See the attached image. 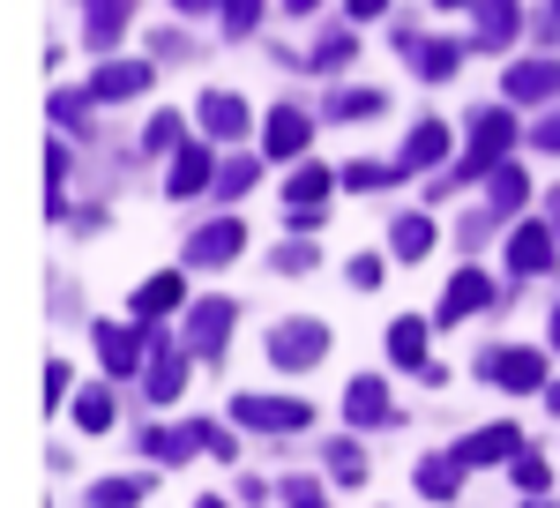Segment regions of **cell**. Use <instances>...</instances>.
<instances>
[{"mask_svg": "<svg viewBox=\"0 0 560 508\" xmlns=\"http://www.w3.org/2000/svg\"><path fill=\"white\" fill-rule=\"evenodd\" d=\"M509 142H516V120H509L501 105H486V113H471V150H464V165L448 172V180H478V172H493ZM448 180H441V195H448Z\"/></svg>", "mask_w": 560, "mask_h": 508, "instance_id": "6da1fadb", "label": "cell"}, {"mask_svg": "<svg viewBox=\"0 0 560 508\" xmlns=\"http://www.w3.org/2000/svg\"><path fill=\"white\" fill-rule=\"evenodd\" d=\"M322 351H329V330H322V322H277V330H269V367H284V374L314 367Z\"/></svg>", "mask_w": 560, "mask_h": 508, "instance_id": "7a4b0ae2", "label": "cell"}, {"mask_svg": "<svg viewBox=\"0 0 560 508\" xmlns=\"http://www.w3.org/2000/svg\"><path fill=\"white\" fill-rule=\"evenodd\" d=\"M232 419L255 426V434H300L314 412H306L300 396H240V404H232Z\"/></svg>", "mask_w": 560, "mask_h": 508, "instance_id": "3957f363", "label": "cell"}, {"mask_svg": "<svg viewBox=\"0 0 560 508\" xmlns=\"http://www.w3.org/2000/svg\"><path fill=\"white\" fill-rule=\"evenodd\" d=\"M224 330H232V299H195V307H187V344H195L202 359L224 351Z\"/></svg>", "mask_w": 560, "mask_h": 508, "instance_id": "277c9868", "label": "cell"}, {"mask_svg": "<svg viewBox=\"0 0 560 508\" xmlns=\"http://www.w3.org/2000/svg\"><path fill=\"white\" fill-rule=\"evenodd\" d=\"M142 90H150V60H105V68L90 76V97H105V105L142 97Z\"/></svg>", "mask_w": 560, "mask_h": 508, "instance_id": "5b68a950", "label": "cell"}, {"mask_svg": "<svg viewBox=\"0 0 560 508\" xmlns=\"http://www.w3.org/2000/svg\"><path fill=\"white\" fill-rule=\"evenodd\" d=\"M97 359H105V374H135V367H142V330L97 322Z\"/></svg>", "mask_w": 560, "mask_h": 508, "instance_id": "8992f818", "label": "cell"}, {"mask_svg": "<svg viewBox=\"0 0 560 508\" xmlns=\"http://www.w3.org/2000/svg\"><path fill=\"white\" fill-rule=\"evenodd\" d=\"M486 299H493V277H486V269H456L448 292H441V322H464V314H478Z\"/></svg>", "mask_w": 560, "mask_h": 508, "instance_id": "52a82bcc", "label": "cell"}, {"mask_svg": "<svg viewBox=\"0 0 560 508\" xmlns=\"http://www.w3.org/2000/svg\"><path fill=\"white\" fill-rule=\"evenodd\" d=\"M135 0H83V38L105 53V45H120V31H128Z\"/></svg>", "mask_w": 560, "mask_h": 508, "instance_id": "ba28073f", "label": "cell"}, {"mask_svg": "<svg viewBox=\"0 0 560 508\" xmlns=\"http://www.w3.org/2000/svg\"><path fill=\"white\" fill-rule=\"evenodd\" d=\"M509 269H523V277L553 269V232H546V224H516V232H509Z\"/></svg>", "mask_w": 560, "mask_h": 508, "instance_id": "9c48e42d", "label": "cell"}, {"mask_svg": "<svg viewBox=\"0 0 560 508\" xmlns=\"http://www.w3.org/2000/svg\"><path fill=\"white\" fill-rule=\"evenodd\" d=\"M486 374L501 389H546V359L538 351H486Z\"/></svg>", "mask_w": 560, "mask_h": 508, "instance_id": "30bf717a", "label": "cell"}, {"mask_svg": "<svg viewBox=\"0 0 560 508\" xmlns=\"http://www.w3.org/2000/svg\"><path fill=\"white\" fill-rule=\"evenodd\" d=\"M345 412H351V426H388V419H396V404H388V389L374 374H359L345 389Z\"/></svg>", "mask_w": 560, "mask_h": 508, "instance_id": "8fae6325", "label": "cell"}, {"mask_svg": "<svg viewBox=\"0 0 560 508\" xmlns=\"http://www.w3.org/2000/svg\"><path fill=\"white\" fill-rule=\"evenodd\" d=\"M509 97H523V105H546V97H560V68L553 60H523V68H509Z\"/></svg>", "mask_w": 560, "mask_h": 508, "instance_id": "7c38bea8", "label": "cell"}, {"mask_svg": "<svg viewBox=\"0 0 560 508\" xmlns=\"http://www.w3.org/2000/svg\"><path fill=\"white\" fill-rule=\"evenodd\" d=\"M240 240H247V232H240V217H217V224H202V232L187 240V262H232Z\"/></svg>", "mask_w": 560, "mask_h": 508, "instance_id": "4fadbf2b", "label": "cell"}, {"mask_svg": "<svg viewBox=\"0 0 560 508\" xmlns=\"http://www.w3.org/2000/svg\"><path fill=\"white\" fill-rule=\"evenodd\" d=\"M179 389H187V359L150 337V389H142V396H150V404H173Z\"/></svg>", "mask_w": 560, "mask_h": 508, "instance_id": "5bb4252c", "label": "cell"}, {"mask_svg": "<svg viewBox=\"0 0 560 508\" xmlns=\"http://www.w3.org/2000/svg\"><path fill=\"white\" fill-rule=\"evenodd\" d=\"M247 120H255V113H247V105H240L232 90H217V97H202V127H210L217 142H240V135H247Z\"/></svg>", "mask_w": 560, "mask_h": 508, "instance_id": "9a60e30c", "label": "cell"}, {"mask_svg": "<svg viewBox=\"0 0 560 508\" xmlns=\"http://www.w3.org/2000/svg\"><path fill=\"white\" fill-rule=\"evenodd\" d=\"M516 449H523L516 426H478L471 441H464V464H509Z\"/></svg>", "mask_w": 560, "mask_h": 508, "instance_id": "2e32d148", "label": "cell"}, {"mask_svg": "<svg viewBox=\"0 0 560 508\" xmlns=\"http://www.w3.org/2000/svg\"><path fill=\"white\" fill-rule=\"evenodd\" d=\"M478 8V45H509L523 31V8L516 0H471Z\"/></svg>", "mask_w": 560, "mask_h": 508, "instance_id": "e0dca14e", "label": "cell"}, {"mask_svg": "<svg viewBox=\"0 0 560 508\" xmlns=\"http://www.w3.org/2000/svg\"><path fill=\"white\" fill-rule=\"evenodd\" d=\"M261 142H269V158H300V150H306V113L277 105V113H269V127H261Z\"/></svg>", "mask_w": 560, "mask_h": 508, "instance_id": "ac0fdd59", "label": "cell"}, {"mask_svg": "<svg viewBox=\"0 0 560 508\" xmlns=\"http://www.w3.org/2000/svg\"><path fill=\"white\" fill-rule=\"evenodd\" d=\"M441 150H448V127H441V120H419V127H411V142H404V172L441 165Z\"/></svg>", "mask_w": 560, "mask_h": 508, "instance_id": "d6986e66", "label": "cell"}, {"mask_svg": "<svg viewBox=\"0 0 560 508\" xmlns=\"http://www.w3.org/2000/svg\"><path fill=\"white\" fill-rule=\"evenodd\" d=\"M388 359H396V367H427V322H419V314L388 322Z\"/></svg>", "mask_w": 560, "mask_h": 508, "instance_id": "ffe728a7", "label": "cell"}, {"mask_svg": "<svg viewBox=\"0 0 560 508\" xmlns=\"http://www.w3.org/2000/svg\"><path fill=\"white\" fill-rule=\"evenodd\" d=\"M456 486H464V457H427V464H419V494H427V501H448Z\"/></svg>", "mask_w": 560, "mask_h": 508, "instance_id": "44dd1931", "label": "cell"}, {"mask_svg": "<svg viewBox=\"0 0 560 508\" xmlns=\"http://www.w3.org/2000/svg\"><path fill=\"white\" fill-rule=\"evenodd\" d=\"M284 203H292V210H322V203H329V165H300L292 187H284Z\"/></svg>", "mask_w": 560, "mask_h": 508, "instance_id": "7402d4cb", "label": "cell"}, {"mask_svg": "<svg viewBox=\"0 0 560 508\" xmlns=\"http://www.w3.org/2000/svg\"><path fill=\"white\" fill-rule=\"evenodd\" d=\"M202 449H210V457H232V434H224L217 419H195V426H179V457H202Z\"/></svg>", "mask_w": 560, "mask_h": 508, "instance_id": "603a6c76", "label": "cell"}, {"mask_svg": "<svg viewBox=\"0 0 560 508\" xmlns=\"http://www.w3.org/2000/svg\"><path fill=\"white\" fill-rule=\"evenodd\" d=\"M179 307V277H150V285H135V314L142 322H158V314H173Z\"/></svg>", "mask_w": 560, "mask_h": 508, "instance_id": "cb8c5ba5", "label": "cell"}, {"mask_svg": "<svg viewBox=\"0 0 560 508\" xmlns=\"http://www.w3.org/2000/svg\"><path fill=\"white\" fill-rule=\"evenodd\" d=\"M195 187H210V150H179L173 165V195H195Z\"/></svg>", "mask_w": 560, "mask_h": 508, "instance_id": "d4e9b609", "label": "cell"}, {"mask_svg": "<svg viewBox=\"0 0 560 508\" xmlns=\"http://www.w3.org/2000/svg\"><path fill=\"white\" fill-rule=\"evenodd\" d=\"M456 68H464V53H456V45H419V76H427V83H448Z\"/></svg>", "mask_w": 560, "mask_h": 508, "instance_id": "484cf974", "label": "cell"}, {"mask_svg": "<svg viewBox=\"0 0 560 508\" xmlns=\"http://www.w3.org/2000/svg\"><path fill=\"white\" fill-rule=\"evenodd\" d=\"M516 203H530V180L516 165H493V210H516Z\"/></svg>", "mask_w": 560, "mask_h": 508, "instance_id": "4316f807", "label": "cell"}, {"mask_svg": "<svg viewBox=\"0 0 560 508\" xmlns=\"http://www.w3.org/2000/svg\"><path fill=\"white\" fill-rule=\"evenodd\" d=\"M150 486L142 478H105V486H90V508H128V501H142Z\"/></svg>", "mask_w": 560, "mask_h": 508, "instance_id": "83f0119b", "label": "cell"}, {"mask_svg": "<svg viewBox=\"0 0 560 508\" xmlns=\"http://www.w3.org/2000/svg\"><path fill=\"white\" fill-rule=\"evenodd\" d=\"M427 247H433V224H427V217H404V224H396V254H404V262H419Z\"/></svg>", "mask_w": 560, "mask_h": 508, "instance_id": "f1b7e54d", "label": "cell"}, {"mask_svg": "<svg viewBox=\"0 0 560 508\" xmlns=\"http://www.w3.org/2000/svg\"><path fill=\"white\" fill-rule=\"evenodd\" d=\"M52 120H60V127H75V135H90V105L75 97V90H52Z\"/></svg>", "mask_w": 560, "mask_h": 508, "instance_id": "f546056e", "label": "cell"}, {"mask_svg": "<svg viewBox=\"0 0 560 508\" xmlns=\"http://www.w3.org/2000/svg\"><path fill=\"white\" fill-rule=\"evenodd\" d=\"M75 419H83V434H105V426H113V396H105V389H90L83 404H75Z\"/></svg>", "mask_w": 560, "mask_h": 508, "instance_id": "4dcf8cb0", "label": "cell"}, {"mask_svg": "<svg viewBox=\"0 0 560 508\" xmlns=\"http://www.w3.org/2000/svg\"><path fill=\"white\" fill-rule=\"evenodd\" d=\"M337 120H366V113H382V90H351V97H337L329 105Z\"/></svg>", "mask_w": 560, "mask_h": 508, "instance_id": "1f68e13d", "label": "cell"}, {"mask_svg": "<svg viewBox=\"0 0 560 508\" xmlns=\"http://www.w3.org/2000/svg\"><path fill=\"white\" fill-rule=\"evenodd\" d=\"M277 269H284V277H306V269H314V247H306V240L277 247Z\"/></svg>", "mask_w": 560, "mask_h": 508, "instance_id": "d6a6232c", "label": "cell"}, {"mask_svg": "<svg viewBox=\"0 0 560 508\" xmlns=\"http://www.w3.org/2000/svg\"><path fill=\"white\" fill-rule=\"evenodd\" d=\"M329 464H337V486H359V478H366V464H359V449H351V441H337V457H329Z\"/></svg>", "mask_w": 560, "mask_h": 508, "instance_id": "836d02e7", "label": "cell"}, {"mask_svg": "<svg viewBox=\"0 0 560 508\" xmlns=\"http://www.w3.org/2000/svg\"><path fill=\"white\" fill-rule=\"evenodd\" d=\"M247 180H255V165H247V158H232V165L217 172V195H247Z\"/></svg>", "mask_w": 560, "mask_h": 508, "instance_id": "e575fe53", "label": "cell"}, {"mask_svg": "<svg viewBox=\"0 0 560 508\" xmlns=\"http://www.w3.org/2000/svg\"><path fill=\"white\" fill-rule=\"evenodd\" d=\"M142 142H150V150H173V142H179V120H173V113H150V135H142Z\"/></svg>", "mask_w": 560, "mask_h": 508, "instance_id": "d590c367", "label": "cell"}, {"mask_svg": "<svg viewBox=\"0 0 560 508\" xmlns=\"http://www.w3.org/2000/svg\"><path fill=\"white\" fill-rule=\"evenodd\" d=\"M546 478H553V471L538 464V457H516V486L523 494H546Z\"/></svg>", "mask_w": 560, "mask_h": 508, "instance_id": "8d00e7d4", "label": "cell"}, {"mask_svg": "<svg viewBox=\"0 0 560 508\" xmlns=\"http://www.w3.org/2000/svg\"><path fill=\"white\" fill-rule=\"evenodd\" d=\"M351 285H359V292H374V285H382V262H374V254H359V262H351Z\"/></svg>", "mask_w": 560, "mask_h": 508, "instance_id": "74e56055", "label": "cell"}, {"mask_svg": "<svg viewBox=\"0 0 560 508\" xmlns=\"http://www.w3.org/2000/svg\"><path fill=\"white\" fill-rule=\"evenodd\" d=\"M382 180H396V172H388V165H351L345 172V187H382Z\"/></svg>", "mask_w": 560, "mask_h": 508, "instance_id": "f35d334b", "label": "cell"}, {"mask_svg": "<svg viewBox=\"0 0 560 508\" xmlns=\"http://www.w3.org/2000/svg\"><path fill=\"white\" fill-rule=\"evenodd\" d=\"M224 23L232 31H255V0H224Z\"/></svg>", "mask_w": 560, "mask_h": 508, "instance_id": "ab89813d", "label": "cell"}, {"mask_svg": "<svg viewBox=\"0 0 560 508\" xmlns=\"http://www.w3.org/2000/svg\"><path fill=\"white\" fill-rule=\"evenodd\" d=\"M60 396H68V367L52 359V367H45V404H60Z\"/></svg>", "mask_w": 560, "mask_h": 508, "instance_id": "60d3db41", "label": "cell"}, {"mask_svg": "<svg viewBox=\"0 0 560 508\" xmlns=\"http://www.w3.org/2000/svg\"><path fill=\"white\" fill-rule=\"evenodd\" d=\"M277 494H284V501H322V486H314V478H284Z\"/></svg>", "mask_w": 560, "mask_h": 508, "instance_id": "b9f144b4", "label": "cell"}, {"mask_svg": "<svg viewBox=\"0 0 560 508\" xmlns=\"http://www.w3.org/2000/svg\"><path fill=\"white\" fill-rule=\"evenodd\" d=\"M538 150H553V158H560V113H546V120H538Z\"/></svg>", "mask_w": 560, "mask_h": 508, "instance_id": "7bdbcfd3", "label": "cell"}, {"mask_svg": "<svg viewBox=\"0 0 560 508\" xmlns=\"http://www.w3.org/2000/svg\"><path fill=\"white\" fill-rule=\"evenodd\" d=\"M382 8H388V0H351V15H359V23H374Z\"/></svg>", "mask_w": 560, "mask_h": 508, "instance_id": "ee69618b", "label": "cell"}, {"mask_svg": "<svg viewBox=\"0 0 560 508\" xmlns=\"http://www.w3.org/2000/svg\"><path fill=\"white\" fill-rule=\"evenodd\" d=\"M284 8H292V15H306V8H322V0H284Z\"/></svg>", "mask_w": 560, "mask_h": 508, "instance_id": "f6af8a7d", "label": "cell"}, {"mask_svg": "<svg viewBox=\"0 0 560 508\" xmlns=\"http://www.w3.org/2000/svg\"><path fill=\"white\" fill-rule=\"evenodd\" d=\"M546 404H553V412H560V381H553V389H546Z\"/></svg>", "mask_w": 560, "mask_h": 508, "instance_id": "bcb514c9", "label": "cell"}, {"mask_svg": "<svg viewBox=\"0 0 560 508\" xmlns=\"http://www.w3.org/2000/svg\"><path fill=\"white\" fill-rule=\"evenodd\" d=\"M173 8H210V0H173Z\"/></svg>", "mask_w": 560, "mask_h": 508, "instance_id": "7dc6e473", "label": "cell"}, {"mask_svg": "<svg viewBox=\"0 0 560 508\" xmlns=\"http://www.w3.org/2000/svg\"><path fill=\"white\" fill-rule=\"evenodd\" d=\"M553 344H560V314H553Z\"/></svg>", "mask_w": 560, "mask_h": 508, "instance_id": "c3c4849f", "label": "cell"}, {"mask_svg": "<svg viewBox=\"0 0 560 508\" xmlns=\"http://www.w3.org/2000/svg\"><path fill=\"white\" fill-rule=\"evenodd\" d=\"M553 23H560V0H553Z\"/></svg>", "mask_w": 560, "mask_h": 508, "instance_id": "681fc988", "label": "cell"}, {"mask_svg": "<svg viewBox=\"0 0 560 508\" xmlns=\"http://www.w3.org/2000/svg\"><path fill=\"white\" fill-rule=\"evenodd\" d=\"M441 8H456V0H441Z\"/></svg>", "mask_w": 560, "mask_h": 508, "instance_id": "f907efd6", "label": "cell"}, {"mask_svg": "<svg viewBox=\"0 0 560 508\" xmlns=\"http://www.w3.org/2000/svg\"><path fill=\"white\" fill-rule=\"evenodd\" d=\"M553 210H560V195H553Z\"/></svg>", "mask_w": 560, "mask_h": 508, "instance_id": "816d5d0a", "label": "cell"}]
</instances>
